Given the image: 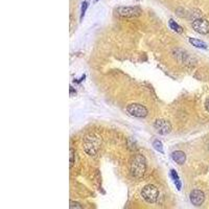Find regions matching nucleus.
<instances>
[{
	"instance_id": "obj_1",
	"label": "nucleus",
	"mask_w": 209,
	"mask_h": 209,
	"mask_svg": "<svg viewBox=\"0 0 209 209\" xmlns=\"http://www.w3.org/2000/svg\"><path fill=\"white\" fill-rule=\"evenodd\" d=\"M102 139L98 134L90 133L84 137L83 140V146L85 152L90 156H94L97 154V152L101 149Z\"/></svg>"
},
{
	"instance_id": "obj_2",
	"label": "nucleus",
	"mask_w": 209,
	"mask_h": 209,
	"mask_svg": "<svg viewBox=\"0 0 209 209\" xmlns=\"http://www.w3.org/2000/svg\"><path fill=\"white\" fill-rule=\"evenodd\" d=\"M146 170V161L142 155L134 156L131 162V173L134 177L140 178L144 175Z\"/></svg>"
},
{
	"instance_id": "obj_3",
	"label": "nucleus",
	"mask_w": 209,
	"mask_h": 209,
	"mask_svg": "<svg viewBox=\"0 0 209 209\" xmlns=\"http://www.w3.org/2000/svg\"><path fill=\"white\" fill-rule=\"evenodd\" d=\"M141 196L142 198L145 200L146 202L149 203H155L157 201L158 196H159V191L158 188L152 184H149V185H145L141 190Z\"/></svg>"
},
{
	"instance_id": "obj_4",
	"label": "nucleus",
	"mask_w": 209,
	"mask_h": 209,
	"mask_svg": "<svg viewBox=\"0 0 209 209\" xmlns=\"http://www.w3.org/2000/svg\"><path fill=\"white\" fill-rule=\"evenodd\" d=\"M127 112L132 116L143 118L148 115V109L140 104H130L127 107Z\"/></svg>"
},
{
	"instance_id": "obj_5",
	"label": "nucleus",
	"mask_w": 209,
	"mask_h": 209,
	"mask_svg": "<svg viewBox=\"0 0 209 209\" xmlns=\"http://www.w3.org/2000/svg\"><path fill=\"white\" fill-rule=\"evenodd\" d=\"M117 13L123 17L127 18H133L138 17L141 14V11L138 7H123L117 10Z\"/></svg>"
},
{
	"instance_id": "obj_6",
	"label": "nucleus",
	"mask_w": 209,
	"mask_h": 209,
	"mask_svg": "<svg viewBox=\"0 0 209 209\" xmlns=\"http://www.w3.org/2000/svg\"><path fill=\"white\" fill-rule=\"evenodd\" d=\"M192 29L201 35H206L209 33V22L207 20L200 18L192 22Z\"/></svg>"
},
{
	"instance_id": "obj_7",
	"label": "nucleus",
	"mask_w": 209,
	"mask_h": 209,
	"mask_svg": "<svg viewBox=\"0 0 209 209\" xmlns=\"http://www.w3.org/2000/svg\"><path fill=\"white\" fill-rule=\"evenodd\" d=\"M155 129L162 135H166L171 131V126L168 121L164 119H157L154 123Z\"/></svg>"
},
{
	"instance_id": "obj_8",
	"label": "nucleus",
	"mask_w": 209,
	"mask_h": 209,
	"mask_svg": "<svg viewBox=\"0 0 209 209\" xmlns=\"http://www.w3.org/2000/svg\"><path fill=\"white\" fill-rule=\"evenodd\" d=\"M189 198H190V201H191V203L195 206H201L205 201L204 192H203L202 190H199V189L192 190V191L190 192Z\"/></svg>"
},
{
	"instance_id": "obj_9",
	"label": "nucleus",
	"mask_w": 209,
	"mask_h": 209,
	"mask_svg": "<svg viewBox=\"0 0 209 209\" xmlns=\"http://www.w3.org/2000/svg\"><path fill=\"white\" fill-rule=\"evenodd\" d=\"M171 158L173 160L178 164H183L186 160V156L182 151H176L171 154Z\"/></svg>"
},
{
	"instance_id": "obj_10",
	"label": "nucleus",
	"mask_w": 209,
	"mask_h": 209,
	"mask_svg": "<svg viewBox=\"0 0 209 209\" xmlns=\"http://www.w3.org/2000/svg\"><path fill=\"white\" fill-rule=\"evenodd\" d=\"M188 41H189L190 44H191L192 46H195V47H196V48H201V49L207 48V45H206L202 40H199V39H196V38H189Z\"/></svg>"
},
{
	"instance_id": "obj_11",
	"label": "nucleus",
	"mask_w": 209,
	"mask_h": 209,
	"mask_svg": "<svg viewBox=\"0 0 209 209\" xmlns=\"http://www.w3.org/2000/svg\"><path fill=\"white\" fill-rule=\"evenodd\" d=\"M168 24H170V27L173 30H175L176 33L178 34H182L183 33V29L181 27L179 24H178L176 21H174L173 19H170V21H168Z\"/></svg>"
},
{
	"instance_id": "obj_12",
	"label": "nucleus",
	"mask_w": 209,
	"mask_h": 209,
	"mask_svg": "<svg viewBox=\"0 0 209 209\" xmlns=\"http://www.w3.org/2000/svg\"><path fill=\"white\" fill-rule=\"evenodd\" d=\"M153 146H154L156 151H158L159 153H164L163 146H162V143L159 141L158 139H155L154 141H153Z\"/></svg>"
},
{
	"instance_id": "obj_13",
	"label": "nucleus",
	"mask_w": 209,
	"mask_h": 209,
	"mask_svg": "<svg viewBox=\"0 0 209 209\" xmlns=\"http://www.w3.org/2000/svg\"><path fill=\"white\" fill-rule=\"evenodd\" d=\"M87 8H88V2L84 1L83 4H82V14H81V17H82V19H83L84 15H85V12H86Z\"/></svg>"
},
{
	"instance_id": "obj_14",
	"label": "nucleus",
	"mask_w": 209,
	"mask_h": 209,
	"mask_svg": "<svg viewBox=\"0 0 209 209\" xmlns=\"http://www.w3.org/2000/svg\"><path fill=\"white\" fill-rule=\"evenodd\" d=\"M170 177L173 178V180H174V181H175V180H177V179H179V177H178L177 171L175 170H170Z\"/></svg>"
},
{
	"instance_id": "obj_15",
	"label": "nucleus",
	"mask_w": 209,
	"mask_h": 209,
	"mask_svg": "<svg viewBox=\"0 0 209 209\" xmlns=\"http://www.w3.org/2000/svg\"><path fill=\"white\" fill-rule=\"evenodd\" d=\"M73 161H74V152H73V149H70V167H72Z\"/></svg>"
},
{
	"instance_id": "obj_16",
	"label": "nucleus",
	"mask_w": 209,
	"mask_h": 209,
	"mask_svg": "<svg viewBox=\"0 0 209 209\" xmlns=\"http://www.w3.org/2000/svg\"><path fill=\"white\" fill-rule=\"evenodd\" d=\"M174 182H175V184H176L177 189H178V190H181V187H182V185H181V181H180L179 179H177V180H175Z\"/></svg>"
},
{
	"instance_id": "obj_17",
	"label": "nucleus",
	"mask_w": 209,
	"mask_h": 209,
	"mask_svg": "<svg viewBox=\"0 0 209 209\" xmlns=\"http://www.w3.org/2000/svg\"><path fill=\"white\" fill-rule=\"evenodd\" d=\"M70 208H82V206H81L80 204H76V203H71Z\"/></svg>"
},
{
	"instance_id": "obj_18",
	"label": "nucleus",
	"mask_w": 209,
	"mask_h": 209,
	"mask_svg": "<svg viewBox=\"0 0 209 209\" xmlns=\"http://www.w3.org/2000/svg\"><path fill=\"white\" fill-rule=\"evenodd\" d=\"M205 108H206V110L209 112V98L205 102Z\"/></svg>"
},
{
	"instance_id": "obj_19",
	"label": "nucleus",
	"mask_w": 209,
	"mask_h": 209,
	"mask_svg": "<svg viewBox=\"0 0 209 209\" xmlns=\"http://www.w3.org/2000/svg\"><path fill=\"white\" fill-rule=\"evenodd\" d=\"M208 149H209V145H208Z\"/></svg>"
}]
</instances>
